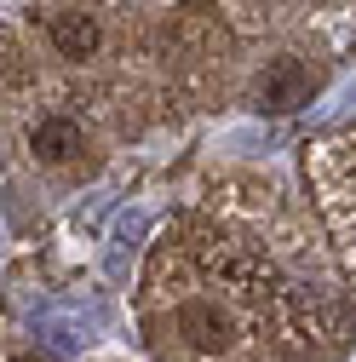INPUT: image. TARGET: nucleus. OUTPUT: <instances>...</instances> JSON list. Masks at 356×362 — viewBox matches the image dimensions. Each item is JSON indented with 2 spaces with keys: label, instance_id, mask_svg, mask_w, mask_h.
I'll return each mask as SVG.
<instances>
[{
  "label": "nucleus",
  "instance_id": "1",
  "mask_svg": "<svg viewBox=\"0 0 356 362\" xmlns=\"http://www.w3.org/2000/svg\"><path fill=\"white\" fill-rule=\"evenodd\" d=\"M304 178L310 196H316V213L328 224V242L339 270L356 282V127L350 132H328L304 150Z\"/></svg>",
  "mask_w": 356,
  "mask_h": 362
},
{
  "label": "nucleus",
  "instance_id": "2",
  "mask_svg": "<svg viewBox=\"0 0 356 362\" xmlns=\"http://www.w3.org/2000/svg\"><path fill=\"white\" fill-rule=\"evenodd\" d=\"M328 86V64L310 58V52H276L264 58L247 81V104L259 115H293V110H310Z\"/></svg>",
  "mask_w": 356,
  "mask_h": 362
},
{
  "label": "nucleus",
  "instance_id": "3",
  "mask_svg": "<svg viewBox=\"0 0 356 362\" xmlns=\"http://www.w3.org/2000/svg\"><path fill=\"white\" fill-rule=\"evenodd\" d=\"M172 47H178V52H190L196 64L225 58V52H230V23L218 18L213 6L190 0V6H178V18H172Z\"/></svg>",
  "mask_w": 356,
  "mask_h": 362
},
{
  "label": "nucleus",
  "instance_id": "4",
  "mask_svg": "<svg viewBox=\"0 0 356 362\" xmlns=\"http://www.w3.org/2000/svg\"><path fill=\"white\" fill-rule=\"evenodd\" d=\"M29 150H35V161H47V167H69V161H81L86 150V127L81 121H69V115H40L35 127H29Z\"/></svg>",
  "mask_w": 356,
  "mask_h": 362
},
{
  "label": "nucleus",
  "instance_id": "5",
  "mask_svg": "<svg viewBox=\"0 0 356 362\" xmlns=\"http://www.w3.org/2000/svg\"><path fill=\"white\" fill-rule=\"evenodd\" d=\"M47 40H52V52H58V58H69V64H86V58H98V47H104V23H98L93 12L69 6V12H52V23H47Z\"/></svg>",
  "mask_w": 356,
  "mask_h": 362
},
{
  "label": "nucleus",
  "instance_id": "6",
  "mask_svg": "<svg viewBox=\"0 0 356 362\" xmlns=\"http://www.w3.org/2000/svg\"><path fill=\"white\" fill-rule=\"evenodd\" d=\"M12 362H47V356H35V351H18V356H12Z\"/></svg>",
  "mask_w": 356,
  "mask_h": 362
},
{
  "label": "nucleus",
  "instance_id": "7",
  "mask_svg": "<svg viewBox=\"0 0 356 362\" xmlns=\"http://www.w3.org/2000/svg\"><path fill=\"white\" fill-rule=\"evenodd\" d=\"M350 47H356V0H350Z\"/></svg>",
  "mask_w": 356,
  "mask_h": 362
}]
</instances>
